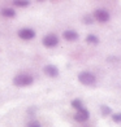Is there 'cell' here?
Segmentation results:
<instances>
[{"instance_id": "cell-9", "label": "cell", "mask_w": 121, "mask_h": 127, "mask_svg": "<svg viewBox=\"0 0 121 127\" xmlns=\"http://www.w3.org/2000/svg\"><path fill=\"white\" fill-rule=\"evenodd\" d=\"M0 14L5 18H13V17H16V10L9 7H4L0 9Z\"/></svg>"}, {"instance_id": "cell-16", "label": "cell", "mask_w": 121, "mask_h": 127, "mask_svg": "<svg viewBox=\"0 0 121 127\" xmlns=\"http://www.w3.org/2000/svg\"><path fill=\"white\" fill-rule=\"evenodd\" d=\"M90 18H93V16H86V17H85V18H83L82 21L85 22V24L90 25V24H93V22H94V20H90Z\"/></svg>"}, {"instance_id": "cell-5", "label": "cell", "mask_w": 121, "mask_h": 127, "mask_svg": "<svg viewBox=\"0 0 121 127\" xmlns=\"http://www.w3.org/2000/svg\"><path fill=\"white\" fill-rule=\"evenodd\" d=\"M17 35H18L22 40H31V39L35 38V31H34L33 29L24 27V29H20L18 32H17Z\"/></svg>"}, {"instance_id": "cell-11", "label": "cell", "mask_w": 121, "mask_h": 127, "mask_svg": "<svg viewBox=\"0 0 121 127\" xmlns=\"http://www.w3.org/2000/svg\"><path fill=\"white\" fill-rule=\"evenodd\" d=\"M72 108L76 109V110L78 112V110H81V109H83V102L79 99H74V100H72Z\"/></svg>"}, {"instance_id": "cell-12", "label": "cell", "mask_w": 121, "mask_h": 127, "mask_svg": "<svg viewBox=\"0 0 121 127\" xmlns=\"http://www.w3.org/2000/svg\"><path fill=\"white\" fill-rule=\"evenodd\" d=\"M86 42L89 44H99V38L94 34H89L87 36H86Z\"/></svg>"}, {"instance_id": "cell-15", "label": "cell", "mask_w": 121, "mask_h": 127, "mask_svg": "<svg viewBox=\"0 0 121 127\" xmlns=\"http://www.w3.org/2000/svg\"><path fill=\"white\" fill-rule=\"evenodd\" d=\"M26 127H42V125L39 122H37V121H33V122H29L26 125Z\"/></svg>"}, {"instance_id": "cell-14", "label": "cell", "mask_w": 121, "mask_h": 127, "mask_svg": "<svg viewBox=\"0 0 121 127\" xmlns=\"http://www.w3.org/2000/svg\"><path fill=\"white\" fill-rule=\"evenodd\" d=\"M112 121L115 123H121V112L112 114Z\"/></svg>"}, {"instance_id": "cell-1", "label": "cell", "mask_w": 121, "mask_h": 127, "mask_svg": "<svg viewBox=\"0 0 121 127\" xmlns=\"http://www.w3.org/2000/svg\"><path fill=\"white\" fill-rule=\"evenodd\" d=\"M34 83V78L29 73H18L13 78V84L16 87H27Z\"/></svg>"}, {"instance_id": "cell-8", "label": "cell", "mask_w": 121, "mask_h": 127, "mask_svg": "<svg viewBox=\"0 0 121 127\" xmlns=\"http://www.w3.org/2000/svg\"><path fill=\"white\" fill-rule=\"evenodd\" d=\"M62 38H64L66 42H76L78 40V32L76 30H72V29H68L62 32Z\"/></svg>"}, {"instance_id": "cell-3", "label": "cell", "mask_w": 121, "mask_h": 127, "mask_svg": "<svg viewBox=\"0 0 121 127\" xmlns=\"http://www.w3.org/2000/svg\"><path fill=\"white\" fill-rule=\"evenodd\" d=\"M93 18H95L98 22H100V24H106V22L109 21V13H108V10L103 9V8H98V9L94 10Z\"/></svg>"}, {"instance_id": "cell-4", "label": "cell", "mask_w": 121, "mask_h": 127, "mask_svg": "<svg viewBox=\"0 0 121 127\" xmlns=\"http://www.w3.org/2000/svg\"><path fill=\"white\" fill-rule=\"evenodd\" d=\"M42 44L46 48H54L59 44V38H57L56 34H47L43 39H42Z\"/></svg>"}, {"instance_id": "cell-2", "label": "cell", "mask_w": 121, "mask_h": 127, "mask_svg": "<svg viewBox=\"0 0 121 127\" xmlns=\"http://www.w3.org/2000/svg\"><path fill=\"white\" fill-rule=\"evenodd\" d=\"M78 82L87 87H93L96 84V77L91 71H81L78 74Z\"/></svg>"}, {"instance_id": "cell-6", "label": "cell", "mask_w": 121, "mask_h": 127, "mask_svg": "<svg viewBox=\"0 0 121 127\" xmlns=\"http://www.w3.org/2000/svg\"><path fill=\"white\" fill-rule=\"evenodd\" d=\"M89 118H90V113L86 108L81 109V110H78L76 114H74V119L79 123H85L86 121H89Z\"/></svg>"}, {"instance_id": "cell-10", "label": "cell", "mask_w": 121, "mask_h": 127, "mask_svg": "<svg viewBox=\"0 0 121 127\" xmlns=\"http://www.w3.org/2000/svg\"><path fill=\"white\" fill-rule=\"evenodd\" d=\"M13 5L16 8H27L29 5H30V3H29L27 0H14Z\"/></svg>"}, {"instance_id": "cell-7", "label": "cell", "mask_w": 121, "mask_h": 127, "mask_svg": "<svg viewBox=\"0 0 121 127\" xmlns=\"http://www.w3.org/2000/svg\"><path fill=\"white\" fill-rule=\"evenodd\" d=\"M43 73H44L47 77H50V78H56V77H59V69H57L55 65H52V64H48V65H46V66L43 67Z\"/></svg>"}, {"instance_id": "cell-13", "label": "cell", "mask_w": 121, "mask_h": 127, "mask_svg": "<svg viewBox=\"0 0 121 127\" xmlns=\"http://www.w3.org/2000/svg\"><path fill=\"white\" fill-rule=\"evenodd\" d=\"M100 112H102L103 117H108V115H111V114L113 113L112 109L109 108L108 105H102V106H100Z\"/></svg>"}]
</instances>
